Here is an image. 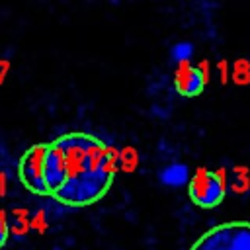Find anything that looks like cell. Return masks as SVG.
Returning <instances> with one entry per match:
<instances>
[{"label": "cell", "mask_w": 250, "mask_h": 250, "mask_svg": "<svg viewBox=\"0 0 250 250\" xmlns=\"http://www.w3.org/2000/svg\"><path fill=\"white\" fill-rule=\"evenodd\" d=\"M66 162V178L53 197L68 207H88L98 203L111 188L117 172L115 150L102 139L72 131L53 141Z\"/></svg>", "instance_id": "obj_1"}, {"label": "cell", "mask_w": 250, "mask_h": 250, "mask_svg": "<svg viewBox=\"0 0 250 250\" xmlns=\"http://www.w3.org/2000/svg\"><path fill=\"white\" fill-rule=\"evenodd\" d=\"M189 250H250V221H227L205 230Z\"/></svg>", "instance_id": "obj_2"}, {"label": "cell", "mask_w": 250, "mask_h": 250, "mask_svg": "<svg viewBox=\"0 0 250 250\" xmlns=\"http://www.w3.org/2000/svg\"><path fill=\"white\" fill-rule=\"evenodd\" d=\"M188 195L201 209H213L225 199V182L221 174L201 168L188 180Z\"/></svg>", "instance_id": "obj_3"}, {"label": "cell", "mask_w": 250, "mask_h": 250, "mask_svg": "<svg viewBox=\"0 0 250 250\" xmlns=\"http://www.w3.org/2000/svg\"><path fill=\"white\" fill-rule=\"evenodd\" d=\"M43 148H45V143L31 145L21 154L20 164H18V174H20L21 184L25 186L27 191L35 195H49L45 188V180H43Z\"/></svg>", "instance_id": "obj_4"}, {"label": "cell", "mask_w": 250, "mask_h": 250, "mask_svg": "<svg viewBox=\"0 0 250 250\" xmlns=\"http://www.w3.org/2000/svg\"><path fill=\"white\" fill-rule=\"evenodd\" d=\"M64 178H66V162H64V156L61 152V148L53 141L45 143V148H43V180H45L47 193L53 195L62 186Z\"/></svg>", "instance_id": "obj_5"}, {"label": "cell", "mask_w": 250, "mask_h": 250, "mask_svg": "<svg viewBox=\"0 0 250 250\" xmlns=\"http://www.w3.org/2000/svg\"><path fill=\"white\" fill-rule=\"evenodd\" d=\"M205 82H207V76H205L203 68L188 62V61L180 62L176 72H174V88L184 98L199 96L205 88Z\"/></svg>", "instance_id": "obj_6"}, {"label": "cell", "mask_w": 250, "mask_h": 250, "mask_svg": "<svg viewBox=\"0 0 250 250\" xmlns=\"http://www.w3.org/2000/svg\"><path fill=\"white\" fill-rule=\"evenodd\" d=\"M160 178H162V182L168 184V186H182V184H186V180H189L188 168H186L184 164H172V166H168V168L160 174Z\"/></svg>", "instance_id": "obj_7"}, {"label": "cell", "mask_w": 250, "mask_h": 250, "mask_svg": "<svg viewBox=\"0 0 250 250\" xmlns=\"http://www.w3.org/2000/svg\"><path fill=\"white\" fill-rule=\"evenodd\" d=\"M189 55H191V45H188V43H180V45L174 47V59H176V61L184 62V61L189 59Z\"/></svg>", "instance_id": "obj_8"}, {"label": "cell", "mask_w": 250, "mask_h": 250, "mask_svg": "<svg viewBox=\"0 0 250 250\" xmlns=\"http://www.w3.org/2000/svg\"><path fill=\"white\" fill-rule=\"evenodd\" d=\"M8 234H10V232H8V225H6L4 217L0 215V248L8 242Z\"/></svg>", "instance_id": "obj_9"}]
</instances>
